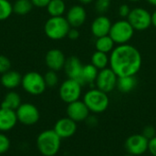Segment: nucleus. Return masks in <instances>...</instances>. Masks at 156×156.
I'll use <instances>...</instances> for the list:
<instances>
[{
    "label": "nucleus",
    "instance_id": "20",
    "mask_svg": "<svg viewBox=\"0 0 156 156\" xmlns=\"http://www.w3.org/2000/svg\"><path fill=\"white\" fill-rule=\"evenodd\" d=\"M98 73H99V69L95 68L91 63L83 65L81 75H80V83L82 85L95 83Z\"/></svg>",
    "mask_w": 156,
    "mask_h": 156
},
{
    "label": "nucleus",
    "instance_id": "18",
    "mask_svg": "<svg viewBox=\"0 0 156 156\" xmlns=\"http://www.w3.org/2000/svg\"><path fill=\"white\" fill-rule=\"evenodd\" d=\"M83 65L79 58L71 56L66 59L64 66V70L69 79H72L80 82V75L82 71Z\"/></svg>",
    "mask_w": 156,
    "mask_h": 156
},
{
    "label": "nucleus",
    "instance_id": "2",
    "mask_svg": "<svg viewBox=\"0 0 156 156\" xmlns=\"http://www.w3.org/2000/svg\"><path fill=\"white\" fill-rule=\"evenodd\" d=\"M61 140L53 129L45 130L37 138V148L43 156H55L60 150Z\"/></svg>",
    "mask_w": 156,
    "mask_h": 156
},
{
    "label": "nucleus",
    "instance_id": "5",
    "mask_svg": "<svg viewBox=\"0 0 156 156\" xmlns=\"http://www.w3.org/2000/svg\"><path fill=\"white\" fill-rule=\"evenodd\" d=\"M135 30L127 19H120L112 23L109 36L116 45L128 44L133 37Z\"/></svg>",
    "mask_w": 156,
    "mask_h": 156
},
{
    "label": "nucleus",
    "instance_id": "39",
    "mask_svg": "<svg viewBox=\"0 0 156 156\" xmlns=\"http://www.w3.org/2000/svg\"><path fill=\"white\" fill-rule=\"evenodd\" d=\"M81 5H89V4H90V3H92L93 1H95V0H78Z\"/></svg>",
    "mask_w": 156,
    "mask_h": 156
},
{
    "label": "nucleus",
    "instance_id": "32",
    "mask_svg": "<svg viewBox=\"0 0 156 156\" xmlns=\"http://www.w3.org/2000/svg\"><path fill=\"white\" fill-rule=\"evenodd\" d=\"M142 134H143L145 138H147L148 140H150V139H152V138H154V137H155L156 136L155 128H154V126H152V125H147V126H145V127L144 128Z\"/></svg>",
    "mask_w": 156,
    "mask_h": 156
},
{
    "label": "nucleus",
    "instance_id": "1",
    "mask_svg": "<svg viewBox=\"0 0 156 156\" xmlns=\"http://www.w3.org/2000/svg\"><path fill=\"white\" fill-rule=\"evenodd\" d=\"M143 58L141 52L133 45H117L110 53L109 67L118 77L135 76L141 69Z\"/></svg>",
    "mask_w": 156,
    "mask_h": 156
},
{
    "label": "nucleus",
    "instance_id": "11",
    "mask_svg": "<svg viewBox=\"0 0 156 156\" xmlns=\"http://www.w3.org/2000/svg\"><path fill=\"white\" fill-rule=\"evenodd\" d=\"M149 140L145 138L142 133H136L130 135L124 144L127 154L133 156H140L148 152Z\"/></svg>",
    "mask_w": 156,
    "mask_h": 156
},
{
    "label": "nucleus",
    "instance_id": "10",
    "mask_svg": "<svg viewBox=\"0 0 156 156\" xmlns=\"http://www.w3.org/2000/svg\"><path fill=\"white\" fill-rule=\"evenodd\" d=\"M118 78L119 77L116 75V73L110 67H108L99 70L94 84L97 89L106 93H110L116 89Z\"/></svg>",
    "mask_w": 156,
    "mask_h": 156
},
{
    "label": "nucleus",
    "instance_id": "4",
    "mask_svg": "<svg viewBox=\"0 0 156 156\" xmlns=\"http://www.w3.org/2000/svg\"><path fill=\"white\" fill-rule=\"evenodd\" d=\"M66 17L62 16H50L45 23L44 31L46 36L52 40H60L68 36L70 29Z\"/></svg>",
    "mask_w": 156,
    "mask_h": 156
},
{
    "label": "nucleus",
    "instance_id": "7",
    "mask_svg": "<svg viewBox=\"0 0 156 156\" xmlns=\"http://www.w3.org/2000/svg\"><path fill=\"white\" fill-rule=\"evenodd\" d=\"M82 86L83 85L78 80L68 78L59 86V98L67 104L80 100L82 94Z\"/></svg>",
    "mask_w": 156,
    "mask_h": 156
},
{
    "label": "nucleus",
    "instance_id": "22",
    "mask_svg": "<svg viewBox=\"0 0 156 156\" xmlns=\"http://www.w3.org/2000/svg\"><path fill=\"white\" fill-rule=\"evenodd\" d=\"M137 86V79L135 76L119 77L117 81V89L122 93H129Z\"/></svg>",
    "mask_w": 156,
    "mask_h": 156
},
{
    "label": "nucleus",
    "instance_id": "16",
    "mask_svg": "<svg viewBox=\"0 0 156 156\" xmlns=\"http://www.w3.org/2000/svg\"><path fill=\"white\" fill-rule=\"evenodd\" d=\"M66 19L71 27H81L87 19L86 9L81 5H72L66 14Z\"/></svg>",
    "mask_w": 156,
    "mask_h": 156
},
{
    "label": "nucleus",
    "instance_id": "29",
    "mask_svg": "<svg viewBox=\"0 0 156 156\" xmlns=\"http://www.w3.org/2000/svg\"><path fill=\"white\" fill-rule=\"evenodd\" d=\"M112 5V0H95L94 7L97 13L100 15H104L108 12Z\"/></svg>",
    "mask_w": 156,
    "mask_h": 156
},
{
    "label": "nucleus",
    "instance_id": "8",
    "mask_svg": "<svg viewBox=\"0 0 156 156\" xmlns=\"http://www.w3.org/2000/svg\"><path fill=\"white\" fill-rule=\"evenodd\" d=\"M127 20L135 31H144L152 26V14L144 7H134Z\"/></svg>",
    "mask_w": 156,
    "mask_h": 156
},
{
    "label": "nucleus",
    "instance_id": "36",
    "mask_svg": "<svg viewBox=\"0 0 156 156\" xmlns=\"http://www.w3.org/2000/svg\"><path fill=\"white\" fill-rule=\"evenodd\" d=\"M69 39L71 40H76L79 38L80 37V31L76 28V27H70L69 33H68V36H67Z\"/></svg>",
    "mask_w": 156,
    "mask_h": 156
},
{
    "label": "nucleus",
    "instance_id": "21",
    "mask_svg": "<svg viewBox=\"0 0 156 156\" xmlns=\"http://www.w3.org/2000/svg\"><path fill=\"white\" fill-rule=\"evenodd\" d=\"M21 103H22V101H21L20 95L14 90H10L5 95L1 102V107L16 111L21 105Z\"/></svg>",
    "mask_w": 156,
    "mask_h": 156
},
{
    "label": "nucleus",
    "instance_id": "38",
    "mask_svg": "<svg viewBox=\"0 0 156 156\" xmlns=\"http://www.w3.org/2000/svg\"><path fill=\"white\" fill-rule=\"evenodd\" d=\"M152 25L156 27V9L152 13Z\"/></svg>",
    "mask_w": 156,
    "mask_h": 156
},
{
    "label": "nucleus",
    "instance_id": "24",
    "mask_svg": "<svg viewBox=\"0 0 156 156\" xmlns=\"http://www.w3.org/2000/svg\"><path fill=\"white\" fill-rule=\"evenodd\" d=\"M90 63L97 68L99 70L108 68L110 65V56L107 53H103L101 51H95L90 58Z\"/></svg>",
    "mask_w": 156,
    "mask_h": 156
},
{
    "label": "nucleus",
    "instance_id": "35",
    "mask_svg": "<svg viewBox=\"0 0 156 156\" xmlns=\"http://www.w3.org/2000/svg\"><path fill=\"white\" fill-rule=\"evenodd\" d=\"M148 152L152 156H156V136L149 140Z\"/></svg>",
    "mask_w": 156,
    "mask_h": 156
},
{
    "label": "nucleus",
    "instance_id": "33",
    "mask_svg": "<svg viewBox=\"0 0 156 156\" xmlns=\"http://www.w3.org/2000/svg\"><path fill=\"white\" fill-rule=\"evenodd\" d=\"M131 10H132V9L130 8V6H129L127 4H122V5H121L119 6L118 14H119V16H120L122 18L127 19L128 16H129L130 13H131Z\"/></svg>",
    "mask_w": 156,
    "mask_h": 156
},
{
    "label": "nucleus",
    "instance_id": "25",
    "mask_svg": "<svg viewBox=\"0 0 156 156\" xmlns=\"http://www.w3.org/2000/svg\"><path fill=\"white\" fill-rule=\"evenodd\" d=\"M46 8L50 16H62L66 12V4L64 0H50Z\"/></svg>",
    "mask_w": 156,
    "mask_h": 156
},
{
    "label": "nucleus",
    "instance_id": "23",
    "mask_svg": "<svg viewBox=\"0 0 156 156\" xmlns=\"http://www.w3.org/2000/svg\"><path fill=\"white\" fill-rule=\"evenodd\" d=\"M115 43L114 41L112 39V37L108 35V36H104V37H101L96 38L95 41V48L97 51H101L103 53H111L113 48H115Z\"/></svg>",
    "mask_w": 156,
    "mask_h": 156
},
{
    "label": "nucleus",
    "instance_id": "13",
    "mask_svg": "<svg viewBox=\"0 0 156 156\" xmlns=\"http://www.w3.org/2000/svg\"><path fill=\"white\" fill-rule=\"evenodd\" d=\"M78 123L69 117L60 118L54 125L53 130L61 139H68L72 137L78 129Z\"/></svg>",
    "mask_w": 156,
    "mask_h": 156
},
{
    "label": "nucleus",
    "instance_id": "6",
    "mask_svg": "<svg viewBox=\"0 0 156 156\" xmlns=\"http://www.w3.org/2000/svg\"><path fill=\"white\" fill-rule=\"evenodd\" d=\"M21 86L27 93L33 96L42 94L47 89L44 76L37 71H29L26 73L22 77Z\"/></svg>",
    "mask_w": 156,
    "mask_h": 156
},
{
    "label": "nucleus",
    "instance_id": "9",
    "mask_svg": "<svg viewBox=\"0 0 156 156\" xmlns=\"http://www.w3.org/2000/svg\"><path fill=\"white\" fill-rule=\"evenodd\" d=\"M16 113L17 121L27 126L37 123L40 118V113L37 106L29 102L21 103V105L16 110Z\"/></svg>",
    "mask_w": 156,
    "mask_h": 156
},
{
    "label": "nucleus",
    "instance_id": "14",
    "mask_svg": "<svg viewBox=\"0 0 156 156\" xmlns=\"http://www.w3.org/2000/svg\"><path fill=\"white\" fill-rule=\"evenodd\" d=\"M66 57L64 53L58 48H52L48 50L45 57V62L47 67L50 70L59 71L64 69L66 63Z\"/></svg>",
    "mask_w": 156,
    "mask_h": 156
},
{
    "label": "nucleus",
    "instance_id": "26",
    "mask_svg": "<svg viewBox=\"0 0 156 156\" xmlns=\"http://www.w3.org/2000/svg\"><path fill=\"white\" fill-rule=\"evenodd\" d=\"M33 5L30 0H16L13 5V11L19 16L27 15L31 11Z\"/></svg>",
    "mask_w": 156,
    "mask_h": 156
},
{
    "label": "nucleus",
    "instance_id": "42",
    "mask_svg": "<svg viewBox=\"0 0 156 156\" xmlns=\"http://www.w3.org/2000/svg\"><path fill=\"white\" fill-rule=\"evenodd\" d=\"M124 156H133V155H132V154H127L126 155H124Z\"/></svg>",
    "mask_w": 156,
    "mask_h": 156
},
{
    "label": "nucleus",
    "instance_id": "3",
    "mask_svg": "<svg viewBox=\"0 0 156 156\" xmlns=\"http://www.w3.org/2000/svg\"><path fill=\"white\" fill-rule=\"evenodd\" d=\"M84 103L90 110V113L100 114L107 111L110 105V98L108 93L93 88L89 90L83 95Z\"/></svg>",
    "mask_w": 156,
    "mask_h": 156
},
{
    "label": "nucleus",
    "instance_id": "12",
    "mask_svg": "<svg viewBox=\"0 0 156 156\" xmlns=\"http://www.w3.org/2000/svg\"><path fill=\"white\" fill-rule=\"evenodd\" d=\"M67 117L70 118L75 122H85L86 119L90 114V110L86 106L83 101L78 100L71 103H69L66 109Z\"/></svg>",
    "mask_w": 156,
    "mask_h": 156
},
{
    "label": "nucleus",
    "instance_id": "40",
    "mask_svg": "<svg viewBox=\"0 0 156 156\" xmlns=\"http://www.w3.org/2000/svg\"><path fill=\"white\" fill-rule=\"evenodd\" d=\"M146 2H147L149 5H151L156 7V0H146Z\"/></svg>",
    "mask_w": 156,
    "mask_h": 156
},
{
    "label": "nucleus",
    "instance_id": "17",
    "mask_svg": "<svg viewBox=\"0 0 156 156\" xmlns=\"http://www.w3.org/2000/svg\"><path fill=\"white\" fill-rule=\"evenodd\" d=\"M17 122L16 111L0 107V133L11 131Z\"/></svg>",
    "mask_w": 156,
    "mask_h": 156
},
{
    "label": "nucleus",
    "instance_id": "15",
    "mask_svg": "<svg viewBox=\"0 0 156 156\" xmlns=\"http://www.w3.org/2000/svg\"><path fill=\"white\" fill-rule=\"evenodd\" d=\"M112 21L111 19L105 15H100L94 18L90 25V31L91 34L96 37H101L104 36H108L112 27Z\"/></svg>",
    "mask_w": 156,
    "mask_h": 156
},
{
    "label": "nucleus",
    "instance_id": "41",
    "mask_svg": "<svg viewBox=\"0 0 156 156\" xmlns=\"http://www.w3.org/2000/svg\"><path fill=\"white\" fill-rule=\"evenodd\" d=\"M128 1H130V2H139L141 0H128Z\"/></svg>",
    "mask_w": 156,
    "mask_h": 156
},
{
    "label": "nucleus",
    "instance_id": "34",
    "mask_svg": "<svg viewBox=\"0 0 156 156\" xmlns=\"http://www.w3.org/2000/svg\"><path fill=\"white\" fill-rule=\"evenodd\" d=\"M97 114H90L89 115V117L86 119V121H85V122H86V124L90 127V128H93V127H96L97 125H98V123H99V120H98V118H97V116H96Z\"/></svg>",
    "mask_w": 156,
    "mask_h": 156
},
{
    "label": "nucleus",
    "instance_id": "31",
    "mask_svg": "<svg viewBox=\"0 0 156 156\" xmlns=\"http://www.w3.org/2000/svg\"><path fill=\"white\" fill-rule=\"evenodd\" d=\"M10 67H11V63L8 58L0 55V74H4L6 71L10 70Z\"/></svg>",
    "mask_w": 156,
    "mask_h": 156
},
{
    "label": "nucleus",
    "instance_id": "30",
    "mask_svg": "<svg viewBox=\"0 0 156 156\" xmlns=\"http://www.w3.org/2000/svg\"><path fill=\"white\" fill-rule=\"evenodd\" d=\"M10 144L9 138L4 133H0V154H5L9 150Z\"/></svg>",
    "mask_w": 156,
    "mask_h": 156
},
{
    "label": "nucleus",
    "instance_id": "37",
    "mask_svg": "<svg viewBox=\"0 0 156 156\" xmlns=\"http://www.w3.org/2000/svg\"><path fill=\"white\" fill-rule=\"evenodd\" d=\"M33 6L36 7H47V5H48V3L50 2V0H30Z\"/></svg>",
    "mask_w": 156,
    "mask_h": 156
},
{
    "label": "nucleus",
    "instance_id": "28",
    "mask_svg": "<svg viewBox=\"0 0 156 156\" xmlns=\"http://www.w3.org/2000/svg\"><path fill=\"white\" fill-rule=\"evenodd\" d=\"M44 80H45L47 87H49V88L56 87L58 83V76L57 74V71L49 69L44 75Z\"/></svg>",
    "mask_w": 156,
    "mask_h": 156
},
{
    "label": "nucleus",
    "instance_id": "19",
    "mask_svg": "<svg viewBox=\"0 0 156 156\" xmlns=\"http://www.w3.org/2000/svg\"><path fill=\"white\" fill-rule=\"evenodd\" d=\"M0 81L4 88L12 90L21 85L22 76L19 72L16 70H8L5 73L2 74Z\"/></svg>",
    "mask_w": 156,
    "mask_h": 156
},
{
    "label": "nucleus",
    "instance_id": "27",
    "mask_svg": "<svg viewBox=\"0 0 156 156\" xmlns=\"http://www.w3.org/2000/svg\"><path fill=\"white\" fill-rule=\"evenodd\" d=\"M13 12V5L8 0H0V21L7 19Z\"/></svg>",
    "mask_w": 156,
    "mask_h": 156
}]
</instances>
